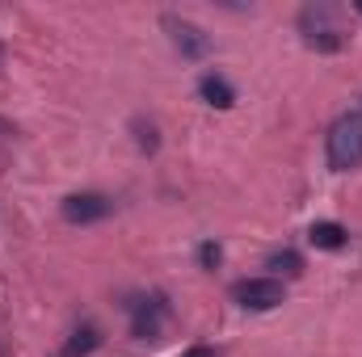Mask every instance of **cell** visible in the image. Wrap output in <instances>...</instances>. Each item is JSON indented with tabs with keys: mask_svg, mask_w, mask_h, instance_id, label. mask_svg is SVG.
Here are the masks:
<instances>
[{
	"mask_svg": "<svg viewBox=\"0 0 362 357\" xmlns=\"http://www.w3.org/2000/svg\"><path fill=\"white\" fill-rule=\"evenodd\" d=\"M114 210V202L105 198V193H72V198H64V219L68 223H101L105 214Z\"/></svg>",
	"mask_w": 362,
	"mask_h": 357,
	"instance_id": "obj_5",
	"label": "cell"
},
{
	"mask_svg": "<svg viewBox=\"0 0 362 357\" xmlns=\"http://www.w3.org/2000/svg\"><path fill=\"white\" fill-rule=\"evenodd\" d=\"M299 30H303V42L312 51H341L346 47V30L337 25V8L333 4H308L299 13Z\"/></svg>",
	"mask_w": 362,
	"mask_h": 357,
	"instance_id": "obj_2",
	"label": "cell"
},
{
	"mask_svg": "<svg viewBox=\"0 0 362 357\" xmlns=\"http://www.w3.org/2000/svg\"><path fill=\"white\" fill-rule=\"evenodd\" d=\"M308 244L312 248H325V253H337V248L350 244V231L341 223H333V219H320V223L308 227Z\"/></svg>",
	"mask_w": 362,
	"mask_h": 357,
	"instance_id": "obj_7",
	"label": "cell"
},
{
	"mask_svg": "<svg viewBox=\"0 0 362 357\" xmlns=\"http://www.w3.org/2000/svg\"><path fill=\"white\" fill-rule=\"evenodd\" d=\"M232 298L249 311H274L286 298V286L278 277H245V282L232 286Z\"/></svg>",
	"mask_w": 362,
	"mask_h": 357,
	"instance_id": "obj_3",
	"label": "cell"
},
{
	"mask_svg": "<svg viewBox=\"0 0 362 357\" xmlns=\"http://www.w3.org/2000/svg\"><path fill=\"white\" fill-rule=\"evenodd\" d=\"M181 357H215V349H206V345H194V349H185Z\"/></svg>",
	"mask_w": 362,
	"mask_h": 357,
	"instance_id": "obj_13",
	"label": "cell"
},
{
	"mask_svg": "<svg viewBox=\"0 0 362 357\" xmlns=\"http://www.w3.org/2000/svg\"><path fill=\"white\" fill-rule=\"evenodd\" d=\"M325 156L333 173H350L362 164V114H341L325 135Z\"/></svg>",
	"mask_w": 362,
	"mask_h": 357,
	"instance_id": "obj_1",
	"label": "cell"
},
{
	"mask_svg": "<svg viewBox=\"0 0 362 357\" xmlns=\"http://www.w3.org/2000/svg\"><path fill=\"white\" fill-rule=\"evenodd\" d=\"M198 261H202V269H215L219 261H223V253H219V244H202V248H198Z\"/></svg>",
	"mask_w": 362,
	"mask_h": 357,
	"instance_id": "obj_12",
	"label": "cell"
},
{
	"mask_svg": "<svg viewBox=\"0 0 362 357\" xmlns=\"http://www.w3.org/2000/svg\"><path fill=\"white\" fill-rule=\"evenodd\" d=\"M97 345H101V332H97L93 324H81V328L72 332V341L64 345V357H89Z\"/></svg>",
	"mask_w": 362,
	"mask_h": 357,
	"instance_id": "obj_9",
	"label": "cell"
},
{
	"mask_svg": "<svg viewBox=\"0 0 362 357\" xmlns=\"http://www.w3.org/2000/svg\"><path fill=\"white\" fill-rule=\"evenodd\" d=\"M198 97H202L206 105H215V109H232V105H236V89H232L219 72H206V76L198 80Z\"/></svg>",
	"mask_w": 362,
	"mask_h": 357,
	"instance_id": "obj_8",
	"label": "cell"
},
{
	"mask_svg": "<svg viewBox=\"0 0 362 357\" xmlns=\"http://www.w3.org/2000/svg\"><path fill=\"white\" fill-rule=\"evenodd\" d=\"M266 265L278 269V273H286V277H299V273H303V257H299L295 248H278V253H270Z\"/></svg>",
	"mask_w": 362,
	"mask_h": 357,
	"instance_id": "obj_10",
	"label": "cell"
},
{
	"mask_svg": "<svg viewBox=\"0 0 362 357\" xmlns=\"http://www.w3.org/2000/svg\"><path fill=\"white\" fill-rule=\"evenodd\" d=\"M165 298L156 294V298H139L135 307H131V332L139 337V341H156L160 337V320H165Z\"/></svg>",
	"mask_w": 362,
	"mask_h": 357,
	"instance_id": "obj_6",
	"label": "cell"
},
{
	"mask_svg": "<svg viewBox=\"0 0 362 357\" xmlns=\"http://www.w3.org/2000/svg\"><path fill=\"white\" fill-rule=\"evenodd\" d=\"M165 30H169L173 47H177L185 59H206V55H211V34H206L202 25H194V21L169 13V17H165Z\"/></svg>",
	"mask_w": 362,
	"mask_h": 357,
	"instance_id": "obj_4",
	"label": "cell"
},
{
	"mask_svg": "<svg viewBox=\"0 0 362 357\" xmlns=\"http://www.w3.org/2000/svg\"><path fill=\"white\" fill-rule=\"evenodd\" d=\"M135 143H139V152H156V147H160L156 126H152V122H144V118H135Z\"/></svg>",
	"mask_w": 362,
	"mask_h": 357,
	"instance_id": "obj_11",
	"label": "cell"
},
{
	"mask_svg": "<svg viewBox=\"0 0 362 357\" xmlns=\"http://www.w3.org/2000/svg\"><path fill=\"white\" fill-rule=\"evenodd\" d=\"M354 8H358V13H362V0H358V4H354Z\"/></svg>",
	"mask_w": 362,
	"mask_h": 357,
	"instance_id": "obj_14",
	"label": "cell"
}]
</instances>
